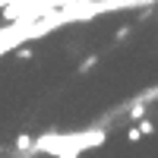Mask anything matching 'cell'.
Listing matches in <instances>:
<instances>
[{"instance_id":"obj_6","label":"cell","mask_w":158,"mask_h":158,"mask_svg":"<svg viewBox=\"0 0 158 158\" xmlns=\"http://www.w3.org/2000/svg\"><path fill=\"white\" fill-rule=\"evenodd\" d=\"M127 38H130V25H123V29L117 32V41H127Z\"/></svg>"},{"instance_id":"obj_1","label":"cell","mask_w":158,"mask_h":158,"mask_svg":"<svg viewBox=\"0 0 158 158\" xmlns=\"http://www.w3.org/2000/svg\"><path fill=\"white\" fill-rule=\"evenodd\" d=\"M108 142V130L104 127H89L79 133H44L35 136L32 152H44V155H57V158H76L89 149H98Z\"/></svg>"},{"instance_id":"obj_3","label":"cell","mask_w":158,"mask_h":158,"mask_svg":"<svg viewBox=\"0 0 158 158\" xmlns=\"http://www.w3.org/2000/svg\"><path fill=\"white\" fill-rule=\"evenodd\" d=\"M142 114H146V101H139V98H136V101H133V108H130V120H139Z\"/></svg>"},{"instance_id":"obj_2","label":"cell","mask_w":158,"mask_h":158,"mask_svg":"<svg viewBox=\"0 0 158 158\" xmlns=\"http://www.w3.org/2000/svg\"><path fill=\"white\" fill-rule=\"evenodd\" d=\"M32 142H35L32 136H25V133H19V136H16V152H22V155H29V152H32Z\"/></svg>"},{"instance_id":"obj_4","label":"cell","mask_w":158,"mask_h":158,"mask_svg":"<svg viewBox=\"0 0 158 158\" xmlns=\"http://www.w3.org/2000/svg\"><path fill=\"white\" fill-rule=\"evenodd\" d=\"M136 127H139V133H142V136H152V133H155V123H152V120H146V117H139Z\"/></svg>"},{"instance_id":"obj_8","label":"cell","mask_w":158,"mask_h":158,"mask_svg":"<svg viewBox=\"0 0 158 158\" xmlns=\"http://www.w3.org/2000/svg\"><path fill=\"white\" fill-rule=\"evenodd\" d=\"M152 3H158V0H139V6H152Z\"/></svg>"},{"instance_id":"obj_5","label":"cell","mask_w":158,"mask_h":158,"mask_svg":"<svg viewBox=\"0 0 158 158\" xmlns=\"http://www.w3.org/2000/svg\"><path fill=\"white\" fill-rule=\"evenodd\" d=\"M95 63H98V57H95V54H89V57H85L82 63H79V73H89L92 67H95Z\"/></svg>"},{"instance_id":"obj_7","label":"cell","mask_w":158,"mask_h":158,"mask_svg":"<svg viewBox=\"0 0 158 158\" xmlns=\"http://www.w3.org/2000/svg\"><path fill=\"white\" fill-rule=\"evenodd\" d=\"M127 136H130V142H139V136H142V133H139V127H133V130H130Z\"/></svg>"}]
</instances>
